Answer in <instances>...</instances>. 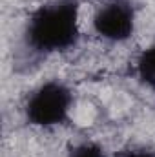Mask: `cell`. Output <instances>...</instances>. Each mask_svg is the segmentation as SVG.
I'll list each match as a JSON object with an SVG mask.
<instances>
[{
    "instance_id": "obj_1",
    "label": "cell",
    "mask_w": 155,
    "mask_h": 157,
    "mask_svg": "<svg viewBox=\"0 0 155 157\" xmlns=\"http://www.w3.org/2000/svg\"><path fill=\"white\" fill-rule=\"evenodd\" d=\"M78 0H51L39 6L24 28V44L35 55L64 53L80 37Z\"/></svg>"
},
{
    "instance_id": "obj_2",
    "label": "cell",
    "mask_w": 155,
    "mask_h": 157,
    "mask_svg": "<svg viewBox=\"0 0 155 157\" xmlns=\"http://www.w3.org/2000/svg\"><path fill=\"white\" fill-rule=\"evenodd\" d=\"M71 106V90L60 80H47L29 93L24 104V117L31 126L55 128L68 121Z\"/></svg>"
},
{
    "instance_id": "obj_3",
    "label": "cell",
    "mask_w": 155,
    "mask_h": 157,
    "mask_svg": "<svg viewBox=\"0 0 155 157\" xmlns=\"http://www.w3.org/2000/svg\"><path fill=\"white\" fill-rule=\"evenodd\" d=\"M93 29L108 42H124L133 37L135 9L130 0H106L93 15Z\"/></svg>"
},
{
    "instance_id": "obj_4",
    "label": "cell",
    "mask_w": 155,
    "mask_h": 157,
    "mask_svg": "<svg viewBox=\"0 0 155 157\" xmlns=\"http://www.w3.org/2000/svg\"><path fill=\"white\" fill-rule=\"evenodd\" d=\"M135 73L141 84L155 90V44L148 46L135 62Z\"/></svg>"
},
{
    "instance_id": "obj_5",
    "label": "cell",
    "mask_w": 155,
    "mask_h": 157,
    "mask_svg": "<svg viewBox=\"0 0 155 157\" xmlns=\"http://www.w3.org/2000/svg\"><path fill=\"white\" fill-rule=\"evenodd\" d=\"M68 157H108V154L100 144L91 143V141H84V143L71 146L68 152Z\"/></svg>"
},
{
    "instance_id": "obj_6",
    "label": "cell",
    "mask_w": 155,
    "mask_h": 157,
    "mask_svg": "<svg viewBox=\"0 0 155 157\" xmlns=\"http://www.w3.org/2000/svg\"><path fill=\"white\" fill-rule=\"evenodd\" d=\"M115 157H155V148L144 144H133V146L120 148Z\"/></svg>"
}]
</instances>
